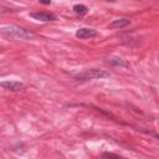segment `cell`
Segmentation results:
<instances>
[{
  "mask_svg": "<svg viewBox=\"0 0 159 159\" xmlns=\"http://www.w3.org/2000/svg\"><path fill=\"white\" fill-rule=\"evenodd\" d=\"M109 62H111V65L117 66V67H127V66H128V65H127L122 58H119V57H112V58L109 60Z\"/></svg>",
  "mask_w": 159,
  "mask_h": 159,
  "instance_id": "7",
  "label": "cell"
},
{
  "mask_svg": "<svg viewBox=\"0 0 159 159\" xmlns=\"http://www.w3.org/2000/svg\"><path fill=\"white\" fill-rule=\"evenodd\" d=\"M73 10H75V12L76 14H80V15H83V14H86L87 12V6H84V5H82V4H76L75 6H73Z\"/></svg>",
  "mask_w": 159,
  "mask_h": 159,
  "instance_id": "8",
  "label": "cell"
},
{
  "mask_svg": "<svg viewBox=\"0 0 159 159\" xmlns=\"http://www.w3.org/2000/svg\"><path fill=\"white\" fill-rule=\"evenodd\" d=\"M0 32L7 37V39H12V40H26V39H31L34 36V34L25 29V27H20L17 25H11V26H6V27H1Z\"/></svg>",
  "mask_w": 159,
  "mask_h": 159,
  "instance_id": "1",
  "label": "cell"
},
{
  "mask_svg": "<svg viewBox=\"0 0 159 159\" xmlns=\"http://www.w3.org/2000/svg\"><path fill=\"white\" fill-rule=\"evenodd\" d=\"M130 24V20L129 19H116V20H113L112 21V26L113 27H125V26H128Z\"/></svg>",
  "mask_w": 159,
  "mask_h": 159,
  "instance_id": "6",
  "label": "cell"
},
{
  "mask_svg": "<svg viewBox=\"0 0 159 159\" xmlns=\"http://www.w3.org/2000/svg\"><path fill=\"white\" fill-rule=\"evenodd\" d=\"M72 77L77 81H88V80H104L111 77V73L108 71L104 70H99V68H88L84 70L82 72L75 73L72 75Z\"/></svg>",
  "mask_w": 159,
  "mask_h": 159,
  "instance_id": "2",
  "label": "cell"
},
{
  "mask_svg": "<svg viewBox=\"0 0 159 159\" xmlns=\"http://www.w3.org/2000/svg\"><path fill=\"white\" fill-rule=\"evenodd\" d=\"M42 4H51V1H41Z\"/></svg>",
  "mask_w": 159,
  "mask_h": 159,
  "instance_id": "11",
  "label": "cell"
},
{
  "mask_svg": "<svg viewBox=\"0 0 159 159\" xmlns=\"http://www.w3.org/2000/svg\"><path fill=\"white\" fill-rule=\"evenodd\" d=\"M30 16L37 21H53L56 20V15L48 11H37V12H30Z\"/></svg>",
  "mask_w": 159,
  "mask_h": 159,
  "instance_id": "4",
  "label": "cell"
},
{
  "mask_svg": "<svg viewBox=\"0 0 159 159\" xmlns=\"http://www.w3.org/2000/svg\"><path fill=\"white\" fill-rule=\"evenodd\" d=\"M103 158H107V159H125V158H122V157H119L117 154H113V153H104Z\"/></svg>",
  "mask_w": 159,
  "mask_h": 159,
  "instance_id": "9",
  "label": "cell"
},
{
  "mask_svg": "<svg viewBox=\"0 0 159 159\" xmlns=\"http://www.w3.org/2000/svg\"><path fill=\"white\" fill-rule=\"evenodd\" d=\"M97 36V31L93 30V29H89V27H81L76 31V37L77 39H92Z\"/></svg>",
  "mask_w": 159,
  "mask_h": 159,
  "instance_id": "5",
  "label": "cell"
},
{
  "mask_svg": "<svg viewBox=\"0 0 159 159\" xmlns=\"http://www.w3.org/2000/svg\"><path fill=\"white\" fill-rule=\"evenodd\" d=\"M0 87L10 92H19L24 88V83L20 81H4L0 82Z\"/></svg>",
  "mask_w": 159,
  "mask_h": 159,
  "instance_id": "3",
  "label": "cell"
},
{
  "mask_svg": "<svg viewBox=\"0 0 159 159\" xmlns=\"http://www.w3.org/2000/svg\"><path fill=\"white\" fill-rule=\"evenodd\" d=\"M11 11H14V10H11V9L6 7V6H2V5H0V12H11Z\"/></svg>",
  "mask_w": 159,
  "mask_h": 159,
  "instance_id": "10",
  "label": "cell"
}]
</instances>
